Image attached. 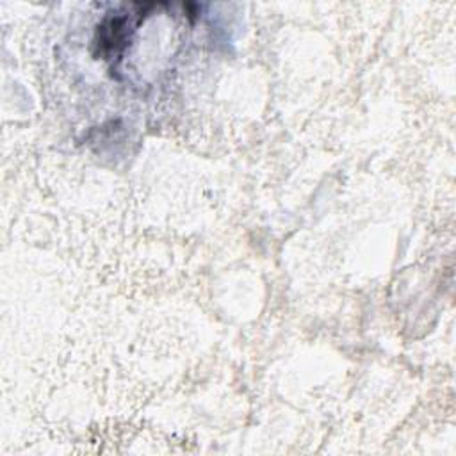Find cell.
<instances>
[{"instance_id":"1","label":"cell","mask_w":456,"mask_h":456,"mask_svg":"<svg viewBox=\"0 0 456 456\" xmlns=\"http://www.w3.org/2000/svg\"><path fill=\"white\" fill-rule=\"evenodd\" d=\"M150 7L151 4H137V11H125L116 12L114 16H107L96 30V55L116 66L126 43L130 41V32L141 23V20H144L146 9Z\"/></svg>"}]
</instances>
